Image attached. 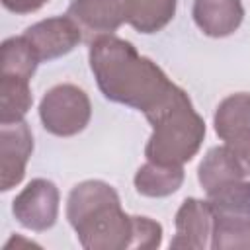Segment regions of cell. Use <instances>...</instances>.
Returning <instances> with one entry per match:
<instances>
[{
	"label": "cell",
	"mask_w": 250,
	"mask_h": 250,
	"mask_svg": "<svg viewBox=\"0 0 250 250\" xmlns=\"http://www.w3.org/2000/svg\"><path fill=\"white\" fill-rule=\"evenodd\" d=\"M90 66L107 100L137 107L146 119L188 98L150 59L111 33L92 39Z\"/></svg>",
	"instance_id": "obj_1"
},
{
	"label": "cell",
	"mask_w": 250,
	"mask_h": 250,
	"mask_svg": "<svg viewBox=\"0 0 250 250\" xmlns=\"http://www.w3.org/2000/svg\"><path fill=\"white\" fill-rule=\"evenodd\" d=\"M148 121L152 125V135L145 154L156 164L182 166L191 160L205 137V123L191 107L189 98L180 100Z\"/></svg>",
	"instance_id": "obj_2"
},
{
	"label": "cell",
	"mask_w": 250,
	"mask_h": 250,
	"mask_svg": "<svg viewBox=\"0 0 250 250\" xmlns=\"http://www.w3.org/2000/svg\"><path fill=\"white\" fill-rule=\"evenodd\" d=\"M72 229L80 244L88 250H121L131 248L133 242V217L121 211L119 201L90 211Z\"/></svg>",
	"instance_id": "obj_3"
},
{
	"label": "cell",
	"mask_w": 250,
	"mask_h": 250,
	"mask_svg": "<svg viewBox=\"0 0 250 250\" xmlns=\"http://www.w3.org/2000/svg\"><path fill=\"white\" fill-rule=\"evenodd\" d=\"M90 100L86 92L74 84H59L51 88L39 105L45 129L59 137L80 133L90 121Z\"/></svg>",
	"instance_id": "obj_4"
},
{
	"label": "cell",
	"mask_w": 250,
	"mask_h": 250,
	"mask_svg": "<svg viewBox=\"0 0 250 250\" xmlns=\"http://www.w3.org/2000/svg\"><path fill=\"white\" fill-rule=\"evenodd\" d=\"M12 211L25 229H31V230L51 229L59 213L57 186L43 178L31 180L14 199Z\"/></svg>",
	"instance_id": "obj_5"
},
{
	"label": "cell",
	"mask_w": 250,
	"mask_h": 250,
	"mask_svg": "<svg viewBox=\"0 0 250 250\" xmlns=\"http://www.w3.org/2000/svg\"><path fill=\"white\" fill-rule=\"evenodd\" d=\"M133 0H72L68 16L88 33L90 39L115 31L129 21Z\"/></svg>",
	"instance_id": "obj_6"
},
{
	"label": "cell",
	"mask_w": 250,
	"mask_h": 250,
	"mask_svg": "<svg viewBox=\"0 0 250 250\" xmlns=\"http://www.w3.org/2000/svg\"><path fill=\"white\" fill-rule=\"evenodd\" d=\"M23 37L31 43L39 61H51L72 51L82 39V29L70 16H57L27 27Z\"/></svg>",
	"instance_id": "obj_7"
},
{
	"label": "cell",
	"mask_w": 250,
	"mask_h": 250,
	"mask_svg": "<svg viewBox=\"0 0 250 250\" xmlns=\"http://www.w3.org/2000/svg\"><path fill=\"white\" fill-rule=\"evenodd\" d=\"M33 148L31 131L23 121L2 123L0 131V188L8 191L21 182Z\"/></svg>",
	"instance_id": "obj_8"
},
{
	"label": "cell",
	"mask_w": 250,
	"mask_h": 250,
	"mask_svg": "<svg viewBox=\"0 0 250 250\" xmlns=\"http://www.w3.org/2000/svg\"><path fill=\"white\" fill-rule=\"evenodd\" d=\"M213 211L207 201L186 199L176 213V236L170 242V248L182 250H201L207 246V236L213 229Z\"/></svg>",
	"instance_id": "obj_9"
},
{
	"label": "cell",
	"mask_w": 250,
	"mask_h": 250,
	"mask_svg": "<svg viewBox=\"0 0 250 250\" xmlns=\"http://www.w3.org/2000/svg\"><path fill=\"white\" fill-rule=\"evenodd\" d=\"M244 18L240 0H195L193 20L211 37H225L238 29Z\"/></svg>",
	"instance_id": "obj_10"
},
{
	"label": "cell",
	"mask_w": 250,
	"mask_h": 250,
	"mask_svg": "<svg viewBox=\"0 0 250 250\" xmlns=\"http://www.w3.org/2000/svg\"><path fill=\"white\" fill-rule=\"evenodd\" d=\"M244 176L246 174L242 166L238 164V160L234 158L232 150L227 145L211 148L199 164V184L207 193L223 184L242 180Z\"/></svg>",
	"instance_id": "obj_11"
},
{
	"label": "cell",
	"mask_w": 250,
	"mask_h": 250,
	"mask_svg": "<svg viewBox=\"0 0 250 250\" xmlns=\"http://www.w3.org/2000/svg\"><path fill=\"white\" fill-rule=\"evenodd\" d=\"M184 182L182 166L170 164H156L148 160L145 166L139 168L135 176V188L139 193L148 197H164L174 193Z\"/></svg>",
	"instance_id": "obj_12"
},
{
	"label": "cell",
	"mask_w": 250,
	"mask_h": 250,
	"mask_svg": "<svg viewBox=\"0 0 250 250\" xmlns=\"http://www.w3.org/2000/svg\"><path fill=\"white\" fill-rule=\"evenodd\" d=\"M111 201H119V197H117V193L111 186H107L104 182H98V180L82 182L68 195V201H66L68 223L74 225L84 215H88L90 211H94V209H98L105 203H111Z\"/></svg>",
	"instance_id": "obj_13"
},
{
	"label": "cell",
	"mask_w": 250,
	"mask_h": 250,
	"mask_svg": "<svg viewBox=\"0 0 250 250\" xmlns=\"http://www.w3.org/2000/svg\"><path fill=\"white\" fill-rule=\"evenodd\" d=\"M250 129V94L238 92L225 98L215 113V131L223 141Z\"/></svg>",
	"instance_id": "obj_14"
},
{
	"label": "cell",
	"mask_w": 250,
	"mask_h": 250,
	"mask_svg": "<svg viewBox=\"0 0 250 250\" xmlns=\"http://www.w3.org/2000/svg\"><path fill=\"white\" fill-rule=\"evenodd\" d=\"M207 203L213 215L250 217V184L242 180L223 184L207 193Z\"/></svg>",
	"instance_id": "obj_15"
},
{
	"label": "cell",
	"mask_w": 250,
	"mask_h": 250,
	"mask_svg": "<svg viewBox=\"0 0 250 250\" xmlns=\"http://www.w3.org/2000/svg\"><path fill=\"white\" fill-rule=\"evenodd\" d=\"M39 57L33 51L31 43L21 37H12L2 43L0 51V74L8 76H20L29 80L37 68Z\"/></svg>",
	"instance_id": "obj_16"
},
{
	"label": "cell",
	"mask_w": 250,
	"mask_h": 250,
	"mask_svg": "<svg viewBox=\"0 0 250 250\" xmlns=\"http://www.w3.org/2000/svg\"><path fill=\"white\" fill-rule=\"evenodd\" d=\"M31 105L29 80L0 74V119L2 123L21 121Z\"/></svg>",
	"instance_id": "obj_17"
},
{
	"label": "cell",
	"mask_w": 250,
	"mask_h": 250,
	"mask_svg": "<svg viewBox=\"0 0 250 250\" xmlns=\"http://www.w3.org/2000/svg\"><path fill=\"white\" fill-rule=\"evenodd\" d=\"M213 250H250V217L215 215L211 229Z\"/></svg>",
	"instance_id": "obj_18"
},
{
	"label": "cell",
	"mask_w": 250,
	"mask_h": 250,
	"mask_svg": "<svg viewBox=\"0 0 250 250\" xmlns=\"http://www.w3.org/2000/svg\"><path fill=\"white\" fill-rule=\"evenodd\" d=\"M176 12V0H133L129 23L141 33L160 31Z\"/></svg>",
	"instance_id": "obj_19"
},
{
	"label": "cell",
	"mask_w": 250,
	"mask_h": 250,
	"mask_svg": "<svg viewBox=\"0 0 250 250\" xmlns=\"http://www.w3.org/2000/svg\"><path fill=\"white\" fill-rule=\"evenodd\" d=\"M162 238V227L148 217H133V242L131 248H156Z\"/></svg>",
	"instance_id": "obj_20"
},
{
	"label": "cell",
	"mask_w": 250,
	"mask_h": 250,
	"mask_svg": "<svg viewBox=\"0 0 250 250\" xmlns=\"http://www.w3.org/2000/svg\"><path fill=\"white\" fill-rule=\"evenodd\" d=\"M225 145L232 150V154L238 160V164L242 166L244 174L250 176V129L232 137L230 141H225Z\"/></svg>",
	"instance_id": "obj_21"
},
{
	"label": "cell",
	"mask_w": 250,
	"mask_h": 250,
	"mask_svg": "<svg viewBox=\"0 0 250 250\" xmlns=\"http://www.w3.org/2000/svg\"><path fill=\"white\" fill-rule=\"evenodd\" d=\"M45 2H49V0H2V4H4L8 10L16 12V14H29V12H35V10H39Z\"/></svg>",
	"instance_id": "obj_22"
}]
</instances>
